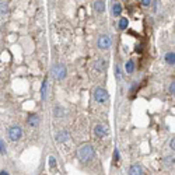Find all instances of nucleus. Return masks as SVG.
<instances>
[{
	"instance_id": "f257e3e1",
	"label": "nucleus",
	"mask_w": 175,
	"mask_h": 175,
	"mask_svg": "<svg viewBox=\"0 0 175 175\" xmlns=\"http://www.w3.org/2000/svg\"><path fill=\"white\" fill-rule=\"evenodd\" d=\"M94 156H95V151H94V148L91 147L90 144H84L77 150V157H79L81 161H84V163L93 160Z\"/></svg>"
},
{
	"instance_id": "f03ea898",
	"label": "nucleus",
	"mask_w": 175,
	"mask_h": 175,
	"mask_svg": "<svg viewBox=\"0 0 175 175\" xmlns=\"http://www.w3.org/2000/svg\"><path fill=\"white\" fill-rule=\"evenodd\" d=\"M108 98H109V95H108V91L105 90V88H97L95 91H94V100L97 101V102H100V104H104V102H106L108 101Z\"/></svg>"
},
{
	"instance_id": "7ed1b4c3",
	"label": "nucleus",
	"mask_w": 175,
	"mask_h": 175,
	"mask_svg": "<svg viewBox=\"0 0 175 175\" xmlns=\"http://www.w3.org/2000/svg\"><path fill=\"white\" fill-rule=\"evenodd\" d=\"M53 74L57 80L65 79V77H66V67H65L63 65H56V66L53 67Z\"/></svg>"
},
{
	"instance_id": "20e7f679",
	"label": "nucleus",
	"mask_w": 175,
	"mask_h": 175,
	"mask_svg": "<svg viewBox=\"0 0 175 175\" xmlns=\"http://www.w3.org/2000/svg\"><path fill=\"white\" fill-rule=\"evenodd\" d=\"M9 137L14 142V140H18L21 137V129L18 126H11L9 129Z\"/></svg>"
},
{
	"instance_id": "39448f33",
	"label": "nucleus",
	"mask_w": 175,
	"mask_h": 175,
	"mask_svg": "<svg viewBox=\"0 0 175 175\" xmlns=\"http://www.w3.org/2000/svg\"><path fill=\"white\" fill-rule=\"evenodd\" d=\"M98 46L101 49H108L111 46V38L108 35H101L98 40Z\"/></svg>"
},
{
	"instance_id": "423d86ee",
	"label": "nucleus",
	"mask_w": 175,
	"mask_h": 175,
	"mask_svg": "<svg viewBox=\"0 0 175 175\" xmlns=\"http://www.w3.org/2000/svg\"><path fill=\"white\" fill-rule=\"evenodd\" d=\"M27 122H28V125L30 126H32V127H36L38 126V123H40V118H38V115H30L27 118Z\"/></svg>"
},
{
	"instance_id": "0eeeda50",
	"label": "nucleus",
	"mask_w": 175,
	"mask_h": 175,
	"mask_svg": "<svg viewBox=\"0 0 175 175\" xmlns=\"http://www.w3.org/2000/svg\"><path fill=\"white\" fill-rule=\"evenodd\" d=\"M106 132H108V130H106L105 126H102V125H98V126H95V129H94V133H95L97 137H102V136H105Z\"/></svg>"
},
{
	"instance_id": "6e6552de",
	"label": "nucleus",
	"mask_w": 175,
	"mask_h": 175,
	"mask_svg": "<svg viewBox=\"0 0 175 175\" xmlns=\"http://www.w3.org/2000/svg\"><path fill=\"white\" fill-rule=\"evenodd\" d=\"M106 67V62H104L102 59H98V60H95V63H94V69L97 70V72H102V70H105Z\"/></svg>"
},
{
	"instance_id": "1a4fd4ad",
	"label": "nucleus",
	"mask_w": 175,
	"mask_h": 175,
	"mask_svg": "<svg viewBox=\"0 0 175 175\" xmlns=\"http://www.w3.org/2000/svg\"><path fill=\"white\" fill-rule=\"evenodd\" d=\"M129 175H143V171H142V167L135 164L129 168Z\"/></svg>"
},
{
	"instance_id": "9d476101",
	"label": "nucleus",
	"mask_w": 175,
	"mask_h": 175,
	"mask_svg": "<svg viewBox=\"0 0 175 175\" xmlns=\"http://www.w3.org/2000/svg\"><path fill=\"white\" fill-rule=\"evenodd\" d=\"M94 10H97L98 13H102L105 10V3L104 2H94Z\"/></svg>"
},
{
	"instance_id": "9b49d317",
	"label": "nucleus",
	"mask_w": 175,
	"mask_h": 175,
	"mask_svg": "<svg viewBox=\"0 0 175 175\" xmlns=\"http://www.w3.org/2000/svg\"><path fill=\"white\" fill-rule=\"evenodd\" d=\"M165 62L168 65H174L175 63V53L174 52H168V53L165 55Z\"/></svg>"
},
{
	"instance_id": "f8f14e48",
	"label": "nucleus",
	"mask_w": 175,
	"mask_h": 175,
	"mask_svg": "<svg viewBox=\"0 0 175 175\" xmlns=\"http://www.w3.org/2000/svg\"><path fill=\"white\" fill-rule=\"evenodd\" d=\"M112 13H114V15H119L122 13V6L119 3H115L114 7H112Z\"/></svg>"
},
{
	"instance_id": "ddd939ff",
	"label": "nucleus",
	"mask_w": 175,
	"mask_h": 175,
	"mask_svg": "<svg viewBox=\"0 0 175 175\" xmlns=\"http://www.w3.org/2000/svg\"><path fill=\"white\" fill-rule=\"evenodd\" d=\"M127 24H129L127 18H121V20H119V30H126Z\"/></svg>"
},
{
	"instance_id": "4468645a",
	"label": "nucleus",
	"mask_w": 175,
	"mask_h": 175,
	"mask_svg": "<svg viewBox=\"0 0 175 175\" xmlns=\"http://www.w3.org/2000/svg\"><path fill=\"white\" fill-rule=\"evenodd\" d=\"M126 73H133V70H135V63H133V60H129L126 63Z\"/></svg>"
},
{
	"instance_id": "2eb2a0df",
	"label": "nucleus",
	"mask_w": 175,
	"mask_h": 175,
	"mask_svg": "<svg viewBox=\"0 0 175 175\" xmlns=\"http://www.w3.org/2000/svg\"><path fill=\"white\" fill-rule=\"evenodd\" d=\"M57 142H65V140L67 139V132H60V133H57Z\"/></svg>"
},
{
	"instance_id": "dca6fc26",
	"label": "nucleus",
	"mask_w": 175,
	"mask_h": 175,
	"mask_svg": "<svg viewBox=\"0 0 175 175\" xmlns=\"http://www.w3.org/2000/svg\"><path fill=\"white\" fill-rule=\"evenodd\" d=\"M7 13V3L0 2V14H6Z\"/></svg>"
},
{
	"instance_id": "f3484780",
	"label": "nucleus",
	"mask_w": 175,
	"mask_h": 175,
	"mask_svg": "<svg viewBox=\"0 0 175 175\" xmlns=\"http://www.w3.org/2000/svg\"><path fill=\"white\" fill-rule=\"evenodd\" d=\"M0 153H6V146H4V143H3V140L0 139Z\"/></svg>"
},
{
	"instance_id": "a211bd4d",
	"label": "nucleus",
	"mask_w": 175,
	"mask_h": 175,
	"mask_svg": "<svg viewBox=\"0 0 175 175\" xmlns=\"http://www.w3.org/2000/svg\"><path fill=\"white\" fill-rule=\"evenodd\" d=\"M45 93H46V80L44 81V85H42V98H45Z\"/></svg>"
},
{
	"instance_id": "6ab92c4d",
	"label": "nucleus",
	"mask_w": 175,
	"mask_h": 175,
	"mask_svg": "<svg viewBox=\"0 0 175 175\" xmlns=\"http://www.w3.org/2000/svg\"><path fill=\"white\" fill-rule=\"evenodd\" d=\"M174 91H175V84H174V81H172V83H171V85H169V93L174 94Z\"/></svg>"
},
{
	"instance_id": "aec40b11",
	"label": "nucleus",
	"mask_w": 175,
	"mask_h": 175,
	"mask_svg": "<svg viewBox=\"0 0 175 175\" xmlns=\"http://www.w3.org/2000/svg\"><path fill=\"white\" fill-rule=\"evenodd\" d=\"M142 4H143L144 7H147V6H150V4H151V2H150V0H143Z\"/></svg>"
},
{
	"instance_id": "412c9836",
	"label": "nucleus",
	"mask_w": 175,
	"mask_h": 175,
	"mask_svg": "<svg viewBox=\"0 0 175 175\" xmlns=\"http://www.w3.org/2000/svg\"><path fill=\"white\" fill-rule=\"evenodd\" d=\"M49 164H51V167H55V165H56V163H55V158H53V157H49Z\"/></svg>"
},
{
	"instance_id": "4be33fe9",
	"label": "nucleus",
	"mask_w": 175,
	"mask_h": 175,
	"mask_svg": "<svg viewBox=\"0 0 175 175\" xmlns=\"http://www.w3.org/2000/svg\"><path fill=\"white\" fill-rule=\"evenodd\" d=\"M115 76H116V79L121 77V73H119V67L118 66H116V69H115Z\"/></svg>"
},
{
	"instance_id": "5701e85b",
	"label": "nucleus",
	"mask_w": 175,
	"mask_h": 175,
	"mask_svg": "<svg viewBox=\"0 0 175 175\" xmlns=\"http://www.w3.org/2000/svg\"><path fill=\"white\" fill-rule=\"evenodd\" d=\"M114 157H115V160L118 161V158H119V151H118V150H115V153H114Z\"/></svg>"
},
{
	"instance_id": "b1692460",
	"label": "nucleus",
	"mask_w": 175,
	"mask_h": 175,
	"mask_svg": "<svg viewBox=\"0 0 175 175\" xmlns=\"http://www.w3.org/2000/svg\"><path fill=\"white\" fill-rule=\"evenodd\" d=\"M169 146H171V148L174 150V137L171 139V142H169Z\"/></svg>"
},
{
	"instance_id": "393cba45",
	"label": "nucleus",
	"mask_w": 175,
	"mask_h": 175,
	"mask_svg": "<svg viewBox=\"0 0 175 175\" xmlns=\"http://www.w3.org/2000/svg\"><path fill=\"white\" fill-rule=\"evenodd\" d=\"M0 175H9V172H7V171H2V172H0Z\"/></svg>"
}]
</instances>
